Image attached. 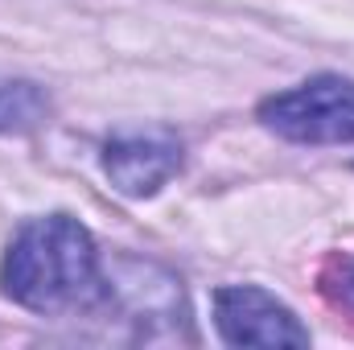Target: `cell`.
Segmentation results:
<instances>
[{
    "mask_svg": "<svg viewBox=\"0 0 354 350\" xmlns=\"http://www.w3.org/2000/svg\"><path fill=\"white\" fill-rule=\"evenodd\" d=\"M103 272H107L103 305L111 301L136 326V338H145V342L177 338V326H185V297H181L177 276H169L157 264L132 260V256H120Z\"/></svg>",
    "mask_w": 354,
    "mask_h": 350,
    "instance_id": "cell-3",
    "label": "cell"
},
{
    "mask_svg": "<svg viewBox=\"0 0 354 350\" xmlns=\"http://www.w3.org/2000/svg\"><path fill=\"white\" fill-rule=\"evenodd\" d=\"M4 293L33 313H87L103 305L107 272L91 231L71 214L29 219L0 264Z\"/></svg>",
    "mask_w": 354,
    "mask_h": 350,
    "instance_id": "cell-1",
    "label": "cell"
},
{
    "mask_svg": "<svg viewBox=\"0 0 354 350\" xmlns=\"http://www.w3.org/2000/svg\"><path fill=\"white\" fill-rule=\"evenodd\" d=\"M260 120L297 145H351L354 140V83L317 75L292 91H276L260 103Z\"/></svg>",
    "mask_w": 354,
    "mask_h": 350,
    "instance_id": "cell-2",
    "label": "cell"
},
{
    "mask_svg": "<svg viewBox=\"0 0 354 350\" xmlns=\"http://www.w3.org/2000/svg\"><path fill=\"white\" fill-rule=\"evenodd\" d=\"M214 326L227 347H309L301 317L256 284H227L214 293Z\"/></svg>",
    "mask_w": 354,
    "mask_h": 350,
    "instance_id": "cell-4",
    "label": "cell"
},
{
    "mask_svg": "<svg viewBox=\"0 0 354 350\" xmlns=\"http://www.w3.org/2000/svg\"><path fill=\"white\" fill-rule=\"evenodd\" d=\"M322 293L338 305L354 313V256H334L322 272Z\"/></svg>",
    "mask_w": 354,
    "mask_h": 350,
    "instance_id": "cell-7",
    "label": "cell"
},
{
    "mask_svg": "<svg viewBox=\"0 0 354 350\" xmlns=\"http://www.w3.org/2000/svg\"><path fill=\"white\" fill-rule=\"evenodd\" d=\"M181 140L165 128L120 132L103 145V174L128 198H153L181 169Z\"/></svg>",
    "mask_w": 354,
    "mask_h": 350,
    "instance_id": "cell-5",
    "label": "cell"
},
{
    "mask_svg": "<svg viewBox=\"0 0 354 350\" xmlns=\"http://www.w3.org/2000/svg\"><path fill=\"white\" fill-rule=\"evenodd\" d=\"M50 120V95L37 83L4 79L0 83V132H33Z\"/></svg>",
    "mask_w": 354,
    "mask_h": 350,
    "instance_id": "cell-6",
    "label": "cell"
}]
</instances>
